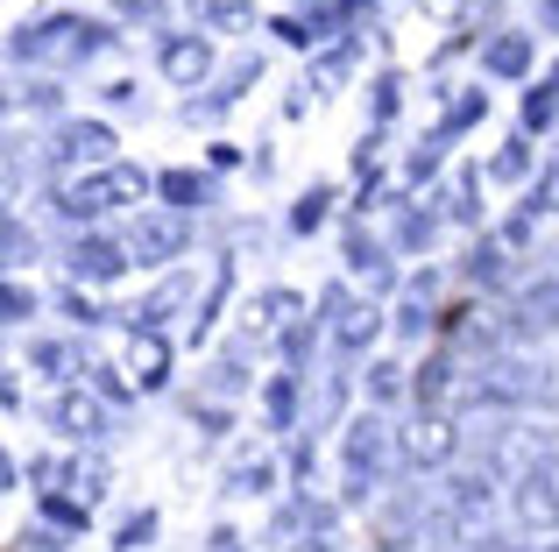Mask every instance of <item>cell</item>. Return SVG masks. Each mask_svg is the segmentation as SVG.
Wrapping results in <instances>:
<instances>
[{"label":"cell","instance_id":"cell-1","mask_svg":"<svg viewBox=\"0 0 559 552\" xmlns=\"http://www.w3.org/2000/svg\"><path fill=\"white\" fill-rule=\"evenodd\" d=\"M107 28L85 22V14H57L43 28H14V57H43V64H93L107 50Z\"/></svg>","mask_w":559,"mask_h":552},{"label":"cell","instance_id":"cell-10","mask_svg":"<svg viewBox=\"0 0 559 552\" xmlns=\"http://www.w3.org/2000/svg\"><path fill=\"white\" fill-rule=\"evenodd\" d=\"M128 263H135V255H128V241H79V249H71V284H114V276H121Z\"/></svg>","mask_w":559,"mask_h":552},{"label":"cell","instance_id":"cell-25","mask_svg":"<svg viewBox=\"0 0 559 552\" xmlns=\"http://www.w3.org/2000/svg\"><path fill=\"white\" fill-rule=\"evenodd\" d=\"M439 206H447V220H475V170H461V178H453V192L439 199Z\"/></svg>","mask_w":559,"mask_h":552},{"label":"cell","instance_id":"cell-36","mask_svg":"<svg viewBox=\"0 0 559 552\" xmlns=\"http://www.w3.org/2000/svg\"><path fill=\"white\" fill-rule=\"evenodd\" d=\"M14 107H57V85H22V93H14Z\"/></svg>","mask_w":559,"mask_h":552},{"label":"cell","instance_id":"cell-23","mask_svg":"<svg viewBox=\"0 0 559 552\" xmlns=\"http://www.w3.org/2000/svg\"><path fill=\"white\" fill-rule=\"evenodd\" d=\"M467 276H481V284H503V276H510V255L496 249V241H481V249L467 255Z\"/></svg>","mask_w":559,"mask_h":552},{"label":"cell","instance_id":"cell-39","mask_svg":"<svg viewBox=\"0 0 559 552\" xmlns=\"http://www.w3.org/2000/svg\"><path fill=\"white\" fill-rule=\"evenodd\" d=\"M538 28H559V0H538Z\"/></svg>","mask_w":559,"mask_h":552},{"label":"cell","instance_id":"cell-34","mask_svg":"<svg viewBox=\"0 0 559 552\" xmlns=\"http://www.w3.org/2000/svg\"><path fill=\"white\" fill-rule=\"evenodd\" d=\"M369 389H376V397H396V389H404V369H390V361L369 369Z\"/></svg>","mask_w":559,"mask_h":552},{"label":"cell","instance_id":"cell-41","mask_svg":"<svg viewBox=\"0 0 559 552\" xmlns=\"http://www.w3.org/2000/svg\"><path fill=\"white\" fill-rule=\"evenodd\" d=\"M538 552H559V545H538Z\"/></svg>","mask_w":559,"mask_h":552},{"label":"cell","instance_id":"cell-21","mask_svg":"<svg viewBox=\"0 0 559 552\" xmlns=\"http://www.w3.org/2000/svg\"><path fill=\"white\" fill-rule=\"evenodd\" d=\"M432 235H439V213H425V206H411L404 227H396V241H404V249H432Z\"/></svg>","mask_w":559,"mask_h":552},{"label":"cell","instance_id":"cell-18","mask_svg":"<svg viewBox=\"0 0 559 552\" xmlns=\"http://www.w3.org/2000/svg\"><path fill=\"white\" fill-rule=\"evenodd\" d=\"M191 22H205V28H248V22H255V8H248V0H191Z\"/></svg>","mask_w":559,"mask_h":552},{"label":"cell","instance_id":"cell-27","mask_svg":"<svg viewBox=\"0 0 559 552\" xmlns=\"http://www.w3.org/2000/svg\"><path fill=\"white\" fill-rule=\"evenodd\" d=\"M396 326H404L411 340H418V333L432 326V304H425V284H418V290H411V298H404V319H396Z\"/></svg>","mask_w":559,"mask_h":552},{"label":"cell","instance_id":"cell-2","mask_svg":"<svg viewBox=\"0 0 559 552\" xmlns=\"http://www.w3.org/2000/svg\"><path fill=\"white\" fill-rule=\"evenodd\" d=\"M241 340L248 347H284V355H305L312 326H305V298L298 290H262L241 312Z\"/></svg>","mask_w":559,"mask_h":552},{"label":"cell","instance_id":"cell-38","mask_svg":"<svg viewBox=\"0 0 559 552\" xmlns=\"http://www.w3.org/2000/svg\"><path fill=\"white\" fill-rule=\"evenodd\" d=\"M205 552H241V539H234V531H227V525H219V531H213V539H205Z\"/></svg>","mask_w":559,"mask_h":552},{"label":"cell","instance_id":"cell-17","mask_svg":"<svg viewBox=\"0 0 559 552\" xmlns=\"http://www.w3.org/2000/svg\"><path fill=\"white\" fill-rule=\"evenodd\" d=\"M532 57H538V43H532V36H496L481 64H489L496 79H524V71H532Z\"/></svg>","mask_w":559,"mask_h":552},{"label":"cell","instance_id":"cell-13","mask_svg":"<svg viewBox=\"0 0 559 552\" xmlns=\"http://www.w3.org/2000/svg\"><path fill=\"white\" fill-rule=\"evenodd\" d=\"M128 375H135L142 389L170 383V347H164V333H135V340H128Z\"/></svg>","mask_w":559,"mask_h":552},{"label":"cell","instance_id":"cell-14","mask_svg":"<svg viewBox=\"0 0 559 552\" xmlns=\"http://www.w3.org/2000/svg\"><path fill=\"white\" fill-rule=\"evenodd\" d=\"M36 482H71V489H79V503H99V496H107V468H99V460H71V468L36 460Z\"/></svg>","mask_w":559,"mask_h":552},{"label":"cell","instance_id":"cell-40","mask_svg":"<svg viewBox=\"0 0 559 552\" xmlns=\"http://www.w3.org/2000/svg\"><path fill=\"white\" fill-rule=\"evenodd\" d=\"M290 552H326V539H298V545H290Z\"/></svg>","mask_w":559,"mask_h":552},{"label":"cell","instance_id":"cell-11","mask_svg":"<svg viewBox=\"0 0 559 552\" xmlns=\"http://www.w3.org/2000/svg\"><path fill=\"white\" fill-rule=\"evenodd\" d=\"M114 156V128L107 121H71L57 135V164H107Z\"/></svg>","mask_w":559,"mask_h":552},{"label":"cell","instance_id":"cell-31","mask_svg":"<svg viewBox=\"0 0 559 552\" xmlns=\"http://www.w3.org/2000/svg\"><path fill=\"white\" fill-rule=\"evenodd\" d=\"M524 164H532V156H524V142H510V149L489 164V178H503V184H510V178H524Z\"/></svg>","mask_w":559,"mask_h":552},{"label":"cell","instance_id":"cell-5","mask_svg":"<svg viewBox=\"0 0 559 552\" xmlns=\"http://www.w3.org/2000/svg\"><path fill=\"white\" fill-rule=\"evenodd\" d=\"M185 235H191V227L178 220V213H135V227H128V255H135V263H178Z\"/></svg>","mask_w":559,"mask_h":552},{"label":"cell","instance_id":"cell-12","mask_svg":"<svg viewBox=\"0 0 559 552\" xmlns=\"http://www.w3.org/2000/svg\"><path fill=\"white\" fill-rule=\"evenodd\" d=\"M205 71H213V43L205 36H170L164 43V79L170 85H199Z\"/></svg>","mask_w":559,"mask_h":552},{"label":"cell","instance_id":"cell-37","mask_svg":"<svg viewBox=\"0 0 559 552\" xmlns=\"http://www.w3.org/2000/svg\"><path fill=\"white\" fill-rule=\"evenodd\" d=\"M28 361H36V369H64V347H57V340H36V347H28Z\"/></svg>","mask_w":559,"mask_h":552},{"label":"cell","instance_id":"cell-22","mask_svg":"<svg viewBox=\"0 0 559 552\" xmlns=\"http://www.w3.org/2000/svg\"><path fill=\"white\" fill-rule=\"evenodd\" d=\"M481 113H489V99H481V93H461V99L447 107V121H439V135H461V128H475Z\"/></svg>","mask_w":559,"mask_h":552},{"label":"cell","instance_id":"cell-8","mask_svg":"<svg viewBox=\"0 0 559 552\" xmlns=\"http://www.w3.org/2000/svg\"><path fill=\"white\" fill-rule=\"evenodd\" d=\"M510 503H518V525L524 531H546V539L559 531V482H552L546 468H524L518 489H510Z\"/></svg>","mask_w":559,"mask_h":552},{"label":"cell","instance_id":"cell-20","mask_svg":"<svg viewBox=\"0 0 559 552\" xmlns=\"http://www.w3.org/2000/svg\"><path fill=\"white\" fill-rule=\"evenodd\" d=\"M347 263L369 276V284H390V263H382V249H376L369 235H355V241H347Z\"/></svg>","mask_w":559,"mask_h":552},{"label":"cell","instance_id":"cell-33","mask_svg":"<svg viewBox=\"0 0 559 552\" xmlns=\"http://www.w3.org/2000/svg\"><path fill=\"white\" fill-rule=\"evenodd\" d=\"M64 312H71V319H79V326H93V319H99V304H93V298H85V290H79V284H71V290H64Z\"/></svg>","mask_w":559,"mask_h":552},{"label":"cell","instance_id":"cell-7","mask_svg":"<svg viewBox=\"0 0 559 552\" xmlns=\"http://www.w3.org/2000/svg\"><path fill=\"white\" fill-rule=\"evenodd\" d=\"M382 454H390V432H382V418H355V425H347V446H341L347 489H355V496L382 475Z\"/></svg>","mask_w":559,"mask_h":552},{"label":"cell","instance_id":"cell-24","mask_svg":"<svg viewBox=\"0 0 559 552\" xmlns=\"http://www.w3.org/2000/svg\"><path fill=\"white\" fill-rule=\"evenodd\" d=\"M552 107H559V71H552V79H546V85H538V93H532V99H524V128H532V135H538V128H546V121H552Z\"/></svg>","mask_w":559,"mask_h":552},{"label":"cell","instance_id":"cell-3","mask_svg":"<svg viewBox=\"0 0 559 552\" xmlns=\"http://www.w3.org/2000/svg\"><path fill=\"white\" fill-rule=\"evenodd\" d=\"M142 199H150V178H142V170H99V178H79L64 192V220H79V227H93L99 213H114V206H142Z\"/></svg>","mask_w":559,"mask_h":552},{"label":"cell","instance_id":"cell-9","mask_svg":"<svg viewBox=\"0 0 559 552\" xmlns=\"http://www.w3.org/2000/svg\"><path fill=\"white\" fill-rule=\"evenodd\" d=\"M50 425L64 432V440H99V432H107V404H99L93 389H57L50 397Z\"/></svg>","mask_w":559,"mask_h":552},{"label":"cell","instance_id":"cell-29","mask_svg":"<svg viewBox=\"0 0 559 552\" xmlns=\"http://www.w3.org/2000/svg\"><path fill=\"white\" fill-rule=\"evenodd\" d=\"M532 213H559V156L546 164V178H538V192H532Z\"/></svg>","mask_w":559,"mask_h":552},{"label":"cell","instance_id":"cell-26","mask_svg":"<svg viewBox=\"0 0 559 552\" xmlns=\"http://www.w3.org/2000/svg\"><path fill=\"white\" fill-rule=\"evenodd\" d=\"M326 199H333V192H326V184H319V192H305V199H298V206H290V227H298V235H312V227H319V220H326Z\"/></svg>","mask_w":559,"mask_h":552},{"label":"cell","instance_id":"cell-30","mask_svg":"<svg viewBox=\"0 0 559 552\" xmlns=\"http://www.w3.org/2000/svg\"><path fill=\"white\" fill-rule=\"evenodd\" d=\"M0 312H8V326H22V319L36 312V298H28L22 284H8V290H0Z\"/></svg>","mask_w":559,"mask_h":552},{"label":"cell","instance_id":"cell-16","mask_svg":"<svg viewBox=\"0 0 559 552\" xmlns=\"http://www.w3.org/2000/svg\"><path fill=\"white\" fill-rule=\"evenodd\" d=\"M270 482H276V460L262 454V446H248V454H234V468H227V489H234V496H262Z\"/></svg>","mask_w":559,"mask_h":552},{"label":"cell","instance_id":"cell-4","mask_svg":"<svg viewBox=\"0 0 559 552\" xmlns=\"http://www.w3.org/2000/svg\"><path fill=\"white\" fill-rule=\"evenodd\" d=\"M453 454H461V425H453L447 411H418L404 425V460L411 468H447Z\"/></svg>","mask_w":559,"mask_h":552},{"label":"cell","instance_id":"cell-15","mask_svg":"<svg viewBox=\"0 0 559 552\" xmlns=\"http://www.w3.org/2000/svg\"><path fill=\"white\" fill-rule=\"evenodd\" d=\"M447 511L461 531L481 525V511H489V475H461V482H447Z\"/></svg>","mask_w":559,"mask_h":552},{"label":"cell","instance_id":"cell-28","mask_svg":"<svg viewBox=\"0 0 559 552\" xmlns=\"http://www.w3.org/2000/svg\"><path fill=\"white\" fill-rule=\"evenodd\" d=\"M262 404H270V418H276V425H290V404H298V383H290V375H276V383H270V397H262Z\"/></svg>","mask_w":559,"mask_h":552},{"label":"cell","instance_id":"cell-32","mask_svg":"<svg viewBox=\"0 0 559 552\" xmlns=\"http://www.w3.org/2000/svg\"><path fill=\"white\" fill-rule=\"evenodd\" d=\"M28 255H36V235L22 220H8V263H28Z\"/></svg>","mask_w":559,"mask_h":552},{"label":"cell","instance_id":"cell-35","mask_svg":"<svg viewBox=\"0 0 559 552\" xmlns=\"http://www.w3.org/2000/svg\"><path fill=\"white\" fill-rule=\"evenodd\" d=\"M150 531H156V517H150V511H135V517H128V525H121V545H142V539H150Z\"/></svg>","mask_w":559,"mask_h":552},{"label":"cell","instance_id":"cell-6","mask_svg":"<svg viewBox=\"0 0 559 552\" xmlns=\"http://www.w3.org/2000/svg\"><path fill=\"white\" fill-rule=\"evenodd\" d=\"M326 319H333V347H341V355H361V347L376 340V304L355 298L347 284L326 290Z\"/></svg>","mask_w":559,"mask_h":552},{"label":"cell","instance_id":"cell-19","mask_svg":"<svg viewBox=\"0 0 559 552\" xmlns=\"http://www.w3.org/2000/svg\"><path fill=\"white\" fill-rule=\"evenodd\" d=\"M156 192H164L170 206H199V199H205V178H191V170H164V178H156Z\"/></svg>","mask_w":559,"mask_h":552}]
</instances>
